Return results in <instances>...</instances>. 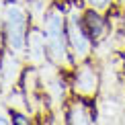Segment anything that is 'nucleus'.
<instances>
[{
    "mask_svg": "<svg viewBox=\"0 0 125 125\" xmlns=\"http://www.w3.org/2000/svg\"><path fill=\"white\" fill-rule=\"evenodd\" d=\"M43 35H45V47L47 58L55 66L70 68L72 66V53L68 45L66 35V19L60 8H51L43 19Z\"/></svg>",
    "mask_w": 125,
    "mask_h": 125,
    "instance_id": "nucleus-1",
    "label": "nucleus"
},
{
    "mask_svg": "<svg viewBox=\"0 0 125 125\" xmlns=\"http://www.w3.org/2000/svg\"><path fill=\"white\" fill-rule=\"evenodd\" d=\"M2 31H4V39L6 45L12 53H27L29 47V14L27 8L17 0H10L8 4H4L2 12Z\"/></svg>",
    "mask_w": 125,
    "mask_h": 125,
    "instance_id": "nucleus-2",
    "label": "nucleus"
},
{
    "mask_svg": "<svg viewBox=\"0 0 125 125\" xmlns=\"http://www.w3.org/2000/svg\"><path fill=\"white\" fill-rule=\"evenodd\" d=\"M66 35H68V45L74 62H86L92 51V37L86 33L82 17H78L76 8L70 10L66 17Z\"/></svg>",
    "mask_w": 125,
    "mask_h": 125,
    "instance_id": "nucleus-3",
    "label": "nucleus"
},
{
    "mask_svg": "<svg viewBox=\"0 0 125 125\" xmlns=\"http://www.w3.org/2000/svg\"><path fill=\"white\" fill-rule=\"evenodd\" d=\"M98 86H101L98 72L90 64L80 62V66L76 68V74H74V82H72L74 92L80 98H92L98 92Z\"/></svg>",
    "mask_w": 125,
    "mask_h": 125,
    "instance_id": "nucleus-4",
    "label": "nucleus"
},
{
    "mask_svg": "<svg viewBox=\"0 0 125 125\" xmlns=\"http://www.w3.org/2000/svg\"><path fill=\"white\" fill-rule=\"evenodd\" d=\"M82 23H84L86 33L90 35L92 39H101V37H103V33H105V29H107L105 19H103V17H101V12H98V10H94V8L86 10V12L82 14Z\"/></svg>",
    "mask_w": 125,
    "mask_h": 125,
    "instance_id": "nucleus-5",
    "label": "nucleus"
},
{
    "mask_svg": "<svg viewBox=\"0 0 125 125\" xmlns=\"http://www.w3.org/2000/svg\"><path fill=\"white\" fill-rule=\"evenodd\" d=\"M68 123H94V111L86 101H76L68 109Z\"/></svg>",
    "mask_w": 125,
    "mask_h": 125,
    "instance_id": "nucleus-6",
    "label": "nucleus"
},
{
    "mask_svg": "<svg viewBox=\"0 0 125 125\" xmlns=\"http://www.w3.org/2000/svg\"><path fill=\"white\" fill-rule=\"evenodd\" d=\"M0 66H2V74H4V86H12L21 76V62L17 53H12V51L6 53L0 62Z\"/></svg>",
    "mask_w": 125,
    "mask_h": 125,
    "instance_id": "nucleus-7",
    "label": "nucleus"
},
{
    "mask_svg": "<svg viewBox=\"0 0 125 125\" xmlns=\"http://www.w3.org/2000/svg\"><path fill=\"white\" fill-rule=\"evenodd\" d=\"M86 2H88V6H90V8L98 10V12H105V10L113 4V0H86Z\"/></svg>",
    "mask_w": 125,
    "mask_h": 125,
    "instance_id": "nucleus-8",
    "label": "nucleus"
},
{
    "mask_svg": "<svg viewBox=\"0 0 125 125\" xmlns=\"http://www.w3.org/2000/svg\"><path fill=\"white\" fill-rule=\"evenodd\" d=\"M0 123H14L12 121V113H8L4 107H0Z\"/></svg>",
    "mask_w": 125,
    "mask_h": 125,
    "instance_id": "nucleus-9",
    "label": "nucleus"
},
{
    "mask_svg": "<svg viewBox=\"0 0 125 125\" xmlns=\"http://www.w3.org/2000/svg\"><path fill=\"white\" fill-rule=\"evenodd\" d=\"M4 43H6V39H4V31H0V53H2V47Z\"/></svg>",
    "mask_w": 125,
    "mask_h": 125,
    "instance_id": "nucleus-10",
    "label": "nucleus"
},
{
    "mask_svg": "<svg viewBox=\"0 0 125 125\" xmlns=\"http://www.w3.org/2000/svg\"><path fill=\"white\" fill-rule=\"evenodd\" d=\"M4 86V74H2V66H0V88Z\"/></svg>",
    "mask_w": 125,
    "mask_h": 125,
    "instance_id": "nucleus-11",
    "label": "nucleus"
},
{
    "mask_svg": "<svg viewBox=\"0 0 125 125\" xmlns=\"http://www.w3.org/2000/svg\"><path fill=\"white\" fill-rule=\"evenodd\" d=\"M123 29H125V23H123Z\"/></svg>",
    "mask_w": 125,
    "mask_h": 125,
    "instance_id": "nucleus-12",
    "label": "nucleus"
}]
</instances>
